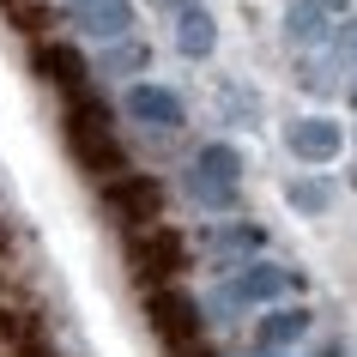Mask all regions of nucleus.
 Segmentation results:
<instances>
[{"label": "nucleus", "mask_w": 357, "mask_h": 357, "mask_svg": "<svg viewBox=\"0 0 357 357\" xmlns=\"http://www.w3.org/2000/svg\"><path fill=\"white\" fill-rule=\"evenodd\" d=\"M0 6H6V19H13V24H37L43 19V0H0Z\"/></svg>", "instance_id": "7ed1b4c3"}, {"label": "nucleus", "mask_w": 357, "mask_h": 357, "mask_svg": "<svg viewBox=\"0 0 357 357\" xmlns=\"http://www.w3.org/2000/svg\"><path fill=\"white\" fill-rule=\"evenodd\" d=\"M109 206H121V218H128V225H151V218L164 212V188H158V182H146V176H128L121 188H109Z\"/></svg>", "instance_id": "f03ea898"}, {"label": "nucleus", "mask_w": 357, "mask_h": 357, "mask_svg": "<svg viewBox=\"0 0 357 357\" xmlns=\"http://www.w3.org/2000/svg\"><path fill=\"white\" fill-rule=\"evenodd\" d=\"M67 139H73V158L91 169V176L121 169V146H115L109 121H103V109H97V103H85V97H79L73 115H67Z\"/></svg>", "instance_id": "f257e3e1"}]
</instances>
